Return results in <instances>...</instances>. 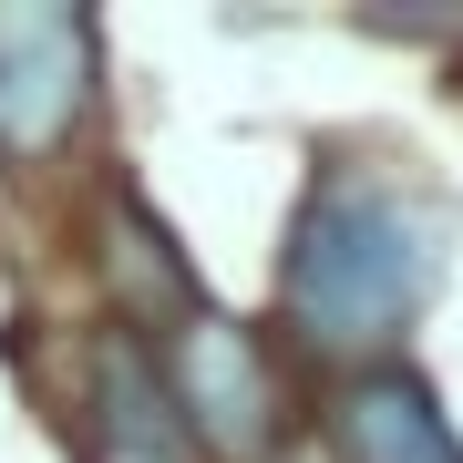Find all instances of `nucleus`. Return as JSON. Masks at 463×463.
I'll list each match as a JSON object with an SVG mask.
<instances>
[{"label":"nucleus","instance_id":"nucleus-1","mask_svg":"<svg viewBox=\"0 0 463 463\" xmlns=\"http://www.w3.org/2000/svg\"><path fill=\"white\" fill-rule=\"evenodd\" d=\"M453 248V206L402 175H330L288 248V319L319 350H371L432 298Z\"/></svg>","mask_w":463,"mask_h":463},{"label":"nucleus","instance_id":"nucleus-2","mask_svg":"<svg viewBox=\"0 0 463 463\" xmlns=\"http://www.w3.org/2000/svg\"><path fill=\"white\" fill-rule=\"evenodd\" d=\"M93 93V21L83 11H0V155H52Z\"/></svg>","mask_w":463,"mask_h":463},{"label":"nucleus","instance_id":"nucleus-3","mask_svg":"<svg viewBox=\"0 0 463 463\" xmlns=\"http://www.w3.org/2000/svg\"><path fill=\"white\" fill-rule=\"evenodd\" d=\"M165 402H175V422L196 432L206 453H227V463H258L268 432H279V381H268L258 340L227 330V319H206V309L175 330V381H165Z\"/></svg>","mask_w":463,"mask_h":463},{"label":"nucleus","instance_id":"nucleus-4","mask_svg":"<svg viewBox=\"0 0 463 463\" xmlns=\"http://www.w3.org/2000/svg\"><path fill=\"white\" fill-rule=\"evenodd\" d=\"M340 453L350 463H463L443 412H432L402 371H381V381H361V392L340 402Z\"/></svg>","mask_w":463,"mask_h":463},{"label":"nucleus","instance_id":"nucleus-5","mask_svg":"<svg viewBox=\"0 0 463 463\" xmlns=\"http://www.w3.org/2000/svg\"><path fill=\"white\" fill-rule=\"evenodd\" d=\"M93 463H185V422L134 340L103 350V453Z\"/></svg>","mask_w":463,"mask_h":463},{"label":"nucleus","instance_id":"nucleus-6","mask_svg":"<svg viewBox=\"0 0 463 463\" xmlns=\"http://www.w3.org/2000/svg\"><path fill=\"white\" fill-rule=\"evenodd\" d=\"M103 268L124 279L134 309L196 319V288H185V268H175V248H165V227H145V206H114V227H103Z\"/></svg>","mask_w":463,"mask_h":463}]
</instances>
